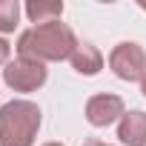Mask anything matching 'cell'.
<instances>
[{
    "label": "cell",
    "instance_id": "obj_1",
    "mask_svg": "<svg viewBox=\"0 0 146 146\" xmlns=\"http://www.w3.org/2000/svg\"><path fill=\"white\" fill-rule=\"evenodd\" d=\"M15 49H17V57H26V60L60 63V60H69L72 52L78 49V37L66 23L54 20V23L32 26V29L20 32Z\"/></svg>",
    "mask_w": 146,
    "mask_h": 146
},
{
    "label": "cell",
    "instance_id": "obj_2",
    "mask_svg": "<svg viewBox=\"0 0 146 146\" xmlns=\"http://www.w3.org/2000/svg\"><path fill=\"white\" fill-rule=\"evenodd\" d=\"M40 120V106L32 100L3 103L0 106V146H35Z\"/></svg>",
    "mask_w": 146,
    "mask_h": 146
},
{
    "label": "cell",
    "instance_id": "obj_3",
    "mask_svg": "<svg viewBox=\"0 0 146 146\" xmlns=\"http://www.w3.org/2000/svg\"><path fill=\"white\" fill-rule=\"evenodd\" d=\"M109 69L126 83H140L146 78V52L140 43L123 40L109 52Z\"/></svg>",
    "mask_w": 146,
    "mask_h": 146
},
{
    "label": "cell",
    "instance_id": "obj_4",
    "mask_svg": "<svg viewBox=\"0 0 146 146\" xmlns=\"http://www.w3.org/2000/svg\"><path fill=\"white\" fill-rule=\"evenodd\" d=\"M49 78V69L46 63H37V60H26V57H17V60H9L6 69H3V83L15 92H37Z\"/></svg>",
    "mask_w": 146,
    "mask_h": 146
},
{
    "label": "cell",
    "instance_id": "obj_5",
    "mask_svg": "<svg viewBox=\"0 0 146 146\" xmlns=\"http://www.w3.org/2000/svg\"><path fill=\"white\" fill-rule=\"evenodd\" d=\"M126 115V106H123V98L120 95H92L86 100V120L95 126V129H103V126H112L115 120H120Z\"/></svg>",
    "mask_w": 146,
    "mask_h": 146
},
{
    "label": "cell",
    "instance_id": "obj_6",
    "mask_svg": "<svg viewBox=\"0 0 146 146\" xmlns=\"http://www.w3.org/2000/svg\"><path fill=\"white\" fill-rule=\"evenodd\" d=\"M117 137L123 146H146V112L132 109L117 120Z\"/></svg>",
    "mask_w": 146,
    "mask_h": 146
},
{
    "label": "cell",
    "instance_id": "obj_7",
    "mask_svg": "<svg viewBox=\"0 0 146 146\" xmlns=\"http://www.w3.org/2000/svg\"><path fill=\"white\" fill-rule=\"evenodd\" d=\"M69 63H72V69H75L78 75L95 78L98 72L103 69V54H100V49L92 46V43H78V49L72 52Z\"/></svg>",
    "mask_w": 146,
    "mask_h": 146
},
{
    "label": "cell",
    "instance_id": "obj_8",
    "mask_svg": "<svg viewBox=\"0 0 146 146\" xmlns=\"http://www.w3.org/2000/svg\"><path fill=\"white\" fill-rule=\"evenodd\" d=\"M23 12L35 26H46V23H54L63 17V3L60 0H29Z\"/></svg>",
    "mask_w": 146,
    "mask_h": 146
},
{
    "label": "cell",
    "instance_id": "obj_9",
    "mask_svg": "<svg viewBox=\"0 0 146 146\" xmlns=\"http://www.w3.org/2000/svg\"><path fill=\"white\" fill-rule=\"evenodd\" d=\"M20 12H23V6L17 0H0V35H9L17 29Z\"/></svg>",
    "mask_w": 146,
    "mask_h": 146
},
{
    "label": "cell",
    "instance_id": "obj_10",
    "mask_svg": "<svg viewBox=\"0 0 146 146\" xmlns=\"http://www.w3.org/2000/svg\"><path fill=\"white\" fill-rule=\"evenodd\" d=\"M9 54H12V46L6 37H0V66H6L9 63Z\"/></svg>",
    "mask_w": 146,
    "mask_h": 146
},
{
    "label": "cell",
    "instance_id": "obj_11",
    "mask_svg": "<svg viewBox=\"0 0 146 146\" xmlns=\"http://www.w3.org/2000/svg\"><path fill=\"white\" fill-rule=\"evenodd\" d=\"M83 146H109V143H103V140H95V137H89V140H83Z\"/></svg>",
    "mask_w": 146,
    "mask_h": 146
},
{
    "label": "cell",
    "instance_id": "obj_12",
    "mask_svg": "<svg viewBox=\"0 0 146 146\" xmlns=\"http://www.w3.org/2000/svg\"><path fill=\"white\" fill-rule=\"evenodd\" d=\"M140 92H143V98H146V78L140 80Z\"/></svg>",
    "mask_w": 146,
    "mask_h": 146
},
{
    "label": "cell",
    "instance_id": "obj_13",
    "mask_svg": "<svg viewBox=\"0 0 146 146\" xmlns=\"http://www.w3.org/2000/svg\"><path fill=\"white\" fill-rule=\"evenodd\" d=\"M43 146H63V143H54V140H49V143H43Z\"/></svg>",
    "mask_w": 146,
    "mask_h": 146
},
{
    "label": "cell",
    "instance_id": "obj_14",
    "mask_svg": "<svg viewBox=\"0 0 146 146\" xmlns=\"http://www.w3.org/2000/svg\"><path fill=\"white\" fill-rule=\"evenodd\" d=\"M137 6H140V9H143V12H146V0H140V3H137Z\"/></svg>",
    "mask_w": 146,
    "mask_h": 146
}]
</instances>
